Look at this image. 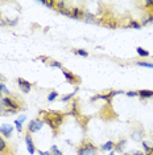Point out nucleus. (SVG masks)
<instances>
[{
  "label": "nucleus",
  "instance_id": "1",
  "mask_svg": "<svg viewBox=\"0 0 153 155\" xmlns=\"http://www.w3.org/2000/svg\"><path fill=\"white\" fill-rule=\"evenodd\" d=\"M42 114H45L44 115V123L46 122L50 126V129L54 131V133H57V130L61 127L62 122H64L65 119V115L66 114L64 113H58V112H41Z\"/></svg>",
  "mask_w": 153,
  "mask_h": 155
},
{
  "label": "nucleus",
  "instance_id": "2",
  "mask_svg": "<svg viewBox=\"0 0 153 155\" xmlns=\"http://www.w3.org/2000/svg\"><path fill=\"white\" fill-rule=\"evenodd\" d=\"M98 147H95L91 142H85L83 144H81L78 149V153L76 155H98Z\"/></svg>",
  "mask_w": 153,
  "mask_h": 155
},
{
  "label": "nucleus",
  "instance_id": "3",
  "mask_svg": "<svg viewBox=\"0 0 153 155\" xmlns=\"http://www.w3.org/2000/svg\"><path fill=\"white\" fill-rule=\"evenodd\" d=\"M2 106L8 107V110H17L21 107L20 102H17L15 98H11V97H3L2 98Z\"/></svg>",
  "mask_w": 153,
  "mask_h": 155
},
{
  "label": "nucleus",
  "instance_id": "4",
  "mask_svg": "<svg viewBox=\"0 0 153 155\" xmlns=\"http://www.w3.org/2000/svg\"><path fill=\"white\" fill-rule=\"evenodd\" d=\"M42 126H44V121L40 119V118H34V119H32L31 122L28 125V131L29 134H34L40 131L42 129Z\"/></svg>",
  "mask_w": 153,
  "mask_h": 155
},
{
  "label": "nucleus",
  "instance_id": "5",
  "mask_svg": "<svg viewBox=\"0 0 153 155\" xmlns=\"http://www.w3.org/2000/svg\"><path fill=\"white\" fill-rule=\"evenodd\" d=\"M17 84H19L20 89H21L24 93H29V92H31L32 84L29 82V81H26V80H24V78H17Z\"/></svg>",
  "mask_w": 153,
  "mask_h": 155
},
{
  "label": "nucleus",
  "instance_id": "6",
  "mask_svg": "<svg viewBox=\"0 0 153 155\" xmlns=\"http://www.w3.org/2000/svg\"><path fill=\"white\" fill-rule=\"evenodd\" d=\"M62 74H64L65 78L68 80L70 84H73V85H74L75 82H79V78H78V77H76L75 74H73L70 70H68V69H62Z\"/></svg>",
  "mask_w": 153,
  "mask_h": 155
},
{
  "label": "nucleus",
  "instance_id": "7",
  "mask_svg": "<svg viewBox=\"0 0 153 155\" xmlns=\"http://www.w3.org/2000/svg\"><path fill=\"white\" fill-rule=\"evenodd\" d=\"M25 143H26V149H28V153L31 154V155H34L36 147H34V144H33V141H32L31 134H26V135H25Z\"/></svg>",
  "mask_w": 153,
  "mask_h": 155
},
{
  "label": "nucleus",
  "instance_id": "8",
  "mask_svg": "<svg viewBox=\"0 0 153 155\" xmlns=\"http://www.w3.org/2000/svg\"><path fill=\"white\" fill-rule=\"evenodd\" d=\"M12 131H13V126H11V125H3V126H0V133H2L3 137H5V138L11 137Z\"/></svg>",
  "mask_w": 153,
  "mask_h": 155
},
{
  "label": "nucleus",
  "instance_id": "9",
  "mask_svg": "<svg viewBox=\"0 0 153 155\" xmlns=\"http://www.w3.org/2000/svg\"><path fill=\"white\" fill-rule=\"evenodd\" d=\"M83 16H85V12H83L82 8H71V15L70 17L71 19H82Z\"/></svg>",
  "mask_w": 153,
  "mask_h": 155
},
{
  "label": "nucleus",
  "instance_id": "10",
  "mask_svg": "<svg viewBox=\"0 0 153 155\" xmlns=\"http://www.w3.org/2000/svg\"><path fill=\"white\" fill-rule=\"evenodd\" d=\"M137 93L141 98H152L153 97V90H140Z\"/></svg>",
  "mask_w": 153,
  "mask_h": 155
},
{
  "label": "nucleus",
  "instance_id": "11",
  "mask_svg": "<svg viewBox=\"0 0 153 155\" xmlns=\"http://www.w3.org/2000/svg\"><path fill=\"white\" fill-rule=\"evenodd\" d=\"M115 147V143L111 142V141H108V142H106L102 146V150L103 151H112V149Z\"/></svg>",
  "mask_w": 153,
  "mask_h": 155
},
{
  "label": "nucleus",
  "instance_id": "12",
  "mask_svg": "<svg viewBox=\"0 0 153 155\" xmlns=\"http://www.w3.org/2000/svg\"><path fill=\"white\" fill-rule=\"evenodd\" d=\"M7 147H8V144H7L5 139L0 135V153H5L7 151Z\"/></svg>",
  "mask_w": 153,
  "mask_h": 155
},
{
  "label": "nucleus",
  "instance_id": "13",
  "mask_svg": "<svg viewBox=\"0 0 153 155\" xmlns=\"http://www.w3.org/2000/svg\"><path fill=\"white\" fill-rule=\"evenodd\" d=\"M136 52H137V55L139 56H141V57H149V52L148 50H145L144 48H136Z\"/></svg>",
  "mask_w": 153,
  "mask_h": 155
},
{
  "label": "nucleus",
  "instance_id": "14",
  "mask_svg": "<svg viewBox=\"0 0 153 155\" xmlns=\"http://www.w3.org/2000/svg\"><path fill=\"white\" fill-rule=\"evenodd\" d=\"M56 8H57L59 12H61V11H64V9L68 8V7H66V3L65 2H56Z\"/></svg>",
  "mask_w": 153,
  "mask_h": 155
},
{
  "label": "nucleus",
  "instance_id": "15",
  "mask_svg": "<svg viewBox=\"0 0 153 155\" xmlns=\"http://www.w3.org/2000/svg\"><path fill=\"white\" fill-rule=\"evenodd\" d=\"M132 139L134 141H141L142 139V133L141 131H135V133L132 134Z\"/></svg>",
  "mask_w": 153,
  "mask_h": 155
},
{
  "label": "nucleus",
  "instance_id": "16",
  "mask_svg": "<svg viewBox=\"0 0 153 155\" xmlns=\"http://www.w3.org/2000/svg\"><path fill=\"white\" fill-rule=\"evenodd\" d=\"M142 146H144V150H145V154H147V155H152L153 154V149L148 146L147 142H142Z\"/></svg>",
  "mask_w": 153,
  "mask_h": 155
},
{
  "label": "nucleus",
  "instance_id": "17",
  "mask_svg": "<svg viewBox=\"0 0 153 155\" xmlns=\"http://www.w3.org/2000/svg\"><path fill=\"white\" fill-rule=\"evenodd\" d=\"M139 66H144V68H152L153 69V62H145V61H139L136 62Z\"/></svg>",
  "mask_w": 153,
  "mask_h": 155
},
{
  "label": "nucleus",
  "instance_id": "18",
  "mask_svg": "<svg viewBox=\"0 0 153 155\" xmlns=\"http://www.w3.org/2000/svg\"><path fill=\"white\" fill-rule=\"evenodd\" d=\"M74 53H75V55H78V56H82V57H87L88 56V53L86 52L85 49H75Z\"/></svg>",
  "mask_w": 153,
  "mask_h": 155
},
{
  "label": "nucleus",
  "instance_id": "19",
  "mask_svg": "<svg viewBox=\"0 0 153 155\" xmlns=\"http://www.w3.org/2000/svg\"><path fill=\"white\" fill-rule=\"evenodd\" d=\"M57 97H58V93L56 92V90H54V92H50V94L48 96V101H49V102H53V101L57 98Z\"/></svg>",
  "mask_w": 153,
  "mask_h": 155
},
{
  "label": "nucleus",
  "instance_id": "20",
  "mask_svg": "<svg viewBox=\"0 0 153 155\" xmlns=\"http://www.w3.org/2000/svg\"><path fill=\"white\" fill-rule=\"evenodd\" d=\"M41 4L49 7V8H52V9L56 8V2H41Z\"/></svg>",
  "mask_w": 153,
  "mask_h": 155
},
{
  "label": "nucleus",
  "instance_id": "21",
  "mask_svg": "<svg viewBox=\"0 0 153 155\" xmlns=\"http://www.w3.org/2000/svg\"><path fill=\"white\" fill-rule=\"evenodd\" d=\"M15 125H16V129H17L19 133H21V130H22V122L20 119H16L15 121Z\"/></svg>",
  "mask_w": 153,
  "mask_h": 155
},
{
  "label": "nucleus",
  "instance_id": "22",
  "mask_svg": "<svg viewBox=\"0 0 153 155\" xmlns=\"http://www.w3.org/2000/svg\"><path fill=\"white\" fill-rule=\"evenodd\" d=\"M129 27H131V28H135V29H140V24H139L137 21H136V20H132L131 23H129Z\"/></svg>",
  "mask_w": 153,
  "mask_h": 155
},
{
  "label": "nucleus",
  "instance_id": "23",
  "mask_svg": "<svg viewBox=\"0 0 153 155\" xmlns=\"http://www.w3.org/2000/svg\"><path fill=\"white\" fill-rule=\"evenodd\" d=\"M50 66H53V68H59V69H62V64L58 62V61H52V62H50Z\"/></svg>",
  "mask_w": 153,
  "mask_h": 155
},
{
  "label": "nucleus",
  "instance_id": "24",
  "mask_svg": "<svg viewBox=\"0 0 153 155\" xmlns=\"http://www.w3.org/2000/svg\"><path fill=\"white\" fill-rule=\"evenodd\" d=\"M74 94H75V93H71V94H69V96H65V97H62V98H61V101H62V102H66V101H69L70 98H73V97H74Z\"/></svg>",
  "mask_w": 153,
  "mask_h": 155
},
{
  "label": "nucleus",
  "instance_id": "25",
  "mask_svg": "<svg viewBox=\"0 0 153 155\" xmlns=\"http://www.w3.org/2000/svg\"><path fill=\"white\" fill-rule=\"evenodd\" d=\"M149 23H152V24H153V15L149 16L147 20H144V21H142V25H147V24H149Z\"/></svg>",
  "mask_w": 153,
  "mask_h": 155
},
{
  "label": "nucleus",
  "instance_id": "26",
  "mask_svg": "<svg viewBox=\"0 0 153 155\" xmlns=\"http://www.w3.org/2000/svg\"><path fill=\"white\" fill-rule=\"evenodd\" d=\"M52 151H53V154H54V155H62L61 151L57 149V146H53V147H52Z\"/></svg>",
  "mask_w": 153,
  "mask_h": 155
},
{
  "label": "nucleus",
  "instance_id": "27",
  "mask_svg": "<svg viewBox=\"0 0 153 155\" xmlns=\"http://www.w3.org/2000/svg\"><path fill=\"white\" fill-rule=\"evenodd\" d=\"M0 92H4V93L8 94V90H7V87H5L4 84H0Z\"/></svg>",
  "mask_w": 153,
  "mask_h": 155
},
{
  "label": "nucleus",
  "instance_id": "28",
  "mask_svg": "<svg viewBox=\"0 0 153 155\" xmlns=\"http://www.w3.org/2000/svg\"><path fill=\"white\" fill-rule=\"evenodd\" d=\"M127 96H128V97H136V96H139V93H137V92H128Z\"/></svg>",
  "mask_w": 153,
  "mask_h": 155
},
{
  "label": "nucleus",
  "instance_id": "29",
  "mask_svg": "<svg viewBox=\"0 0 153 155\" xmlns=\"http://www.w3.org/2000/svg\"><path fill=\"white\" fill-rule=\"evenodd\" d=\"M38 154L40 155H52L50 153H44V151H38Z\"/></svg>",
  "mask_w": 153,
  "mask_h": 155
},
{
  "label": "nucleus",
  "instance_id": "30",
  "mask_svg": "<svg viewBox=\"0 0 153 155\" xmlns=\"http://www.w3.org/2000/svg\"><path fill=\"white\" fill-rule=\"evenodd\" d=\"M40 60H41V61H46L48 59H46V57H40Z\"/></svg>",
  "mask_w": 153,
  "mask_h": 155
},
{
  "label": "nucleus",
  "instance_id": "31",
  "mask_svg": "<svg viewBox=\"0 0 153 155\" xmlns=\"http://www.w3.org/2000/svg\"><path fill=\"white\" fill-rule=\"evenodd\" d=\"M2 80H3V77H2V76H0V81H2Z\"/></svg>",
  "mask_w": 153,
  "mask_h": 155
},
{
  "label": "nucleus",
  "instance_id": "32",
  "mask_svg": "<svg viewBox=\"0 0 153 155\" xmlns=\"http://www.w3.org/2000/svg\"><path fill=\"white\" fill-rule=\"evenodd\" d=\"M110 155H114V153H111V154H110Z\"/></svg>",
  "mask_w": 153,
  "mask_h": 155
},
{
  "label": "nucleus",
  "instance_id": "33",
  "mask_svg": "<svg viewBox=\"0 0 153 155\" xmlns=\"http://www.w3.org/2000/svg\"><path fill=\"white\" fill-rule=\"evenodd\" d=\"M152 7H153V5H152ZM152 11H153V9H152Z\"/></svg>",
  "mask_w": 153,
  "mask_h": 155
}]
</instances>
